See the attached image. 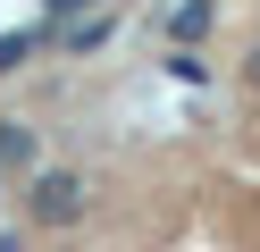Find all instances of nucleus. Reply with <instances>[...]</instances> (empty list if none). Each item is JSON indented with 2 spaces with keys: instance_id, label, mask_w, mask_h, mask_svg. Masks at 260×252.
Here are the masks:
<instances>
[{
  "instance_id": "f257e3e1",
  "label": "nucleus",
  "mask_w": 260,
  "mask_h": 252,
  "mask_svg": "<svg viewBox=\"0 0 260 252\" xmlns=\"http://www.w3.org/2000/svg\"><path fill=\"white\" fill-rule=\"evenodd\" d=\"M84 177H76V168H34V177H25V218H34V227H76V218H84Z\"/></svg>"
},
{
  "instance_id": "f03ea898",
  "label": "nucleus",
  "mask_w": 260,
  "mask_h": 252,
  "mask_svg": "<svg viewBox=\"0 0 260 252\" xmlns=\"http://www.w3.org/2000/svg\"><path fill=\"white\" fill-rule=\"evenodd\" d=\"M9 168H17V177L42 168V134L25 126V118H0V177H9Z\"/></svg>"
},
{
  "instance_id": "7ed1b4c3",
  "label": "nucleus",
  "mask_w": 260,
  "mask_h": 252,
  "mask_svg": "<svg viewBox=\"0 0 260 252\" xmlns=\"http://www.w3.org/2000/svg\"><path fill=\"white\" fill-rule=\"evenodd\" d=\"M51 34H59V25H42V34H0V76H9V67H25V50L51 42Z\"/></svg>"
},
{
  "instance_id": "20e7f679",
  "label": "nucleus",
  "mask_w": 260,
  "mask_h": 252,
  "mask_svg": "<svg viewBox=\"0 0 260 252\" xmlns=\"http://www.w3.org/2000/svg\"><path fill=\"white\" fill-rule=\"evenodd\" d=\"M210 25V0H185V9H176V34H185V42H193V34H202Z\"/></svg>"
},
{
  "instance_id": "39448f33",
  "label": "nucleus",
  "mask_w": 260,
  "mask_h": 252,
  "mask_svg": "<svg viewBox=\"0 0 260 252\" xmlns=\"http://www.w3.org/2000/svg\"><path fill=\"white\" fill-rule=\"evenodd\" d=\"M243 93L260 101V42H252V59H243Z\"/></svg>"
},
{
  "instance_id": "423d86ee",
  "label": "nucleus",
  "mask_w": 260,
  "mask_h": 252,
  "mask_svg": "<svg viewBox=\"0 0 260 252\" xmlns=\"http://www.w3.org/2000/svg\"><path fill=\"white\" fill-rule=\"evenodd\" d=\"M76 9H92V0H51V25H59V17H76Z\"/></svg>"
}]
</instances>
